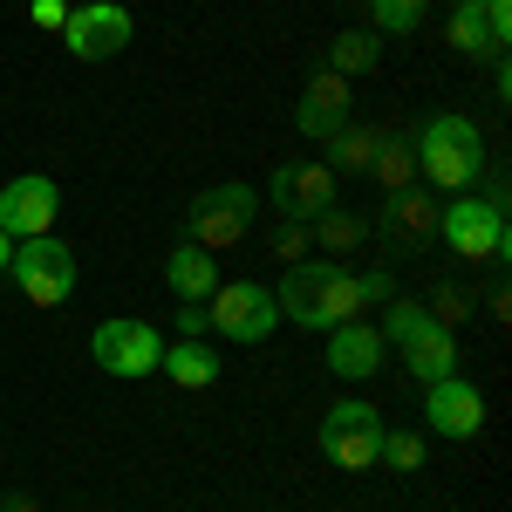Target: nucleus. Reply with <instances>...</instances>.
<instances>
[{
	"instance_id": "obj_1",
	"label": "nucleus",
	"mask_w": 512,
	"mask_h": 512,
	"mask_svg": "<svg viewBox=\"0 0 512 512\" xmlns=\"http://www.w3.org/2000/svg\"><path fill=\"white\" fill-rule=\"evenodd\" d=\"M417 171L431 178L437 192H472L478 185V171H485V137H478V123L472 117H458V110H437L417 137Z\"/></svg>"
},
{
	"instance_id": "obj_2",
	"label": "nucleus",
	"mask_w": 512,
	"mask_h": 512,
	"mask_svg": "<svg viewBox=\"0 0 512 512\" xmlns=\"http://www.w3.org/2000/svg\"><path fill=\"white\" fill-rule=\"evenodd\" d=\"M376 335L396 342L403 369H410L417 383H437V376L458 369V342H451V328H444L437 315H424V301H390V315H383Z\"/></svg>"
},
{
	"instance_id": "obj_3",
	"label": "nucleus",
	"mask_w": 512,
	"mask_h": 512,
	"mask_svg": "<svg viewBox=\"0 0 512 512\" xmlns=\"http://www.w3.org/2000/svg\"><path fill=\"white\" fill-rule=\"evenodd\" d=\"M437 239L451 246V260H485V267H506L512 233H506V205L478 192H458L444 212H437Z\"/></svg>"
},
{
	"instance_id": "obj_4",
	"label": "nucleus",
	"mask_w": 512,
	"mask_h": 512,
	"mask_svg": "<svg viewBox=\"0 0 512 512\" xmlns=\"http://www.w3.org/2000/svg\"><path fill=\"white\" fill-rule=\"evenodd\" d=\"M253 219H260L253 185H212L185 205V239L205 246V253H233V246L253 239Z\"/></svg>"
},
{
	"instance_id": "obj_5",
	"label": "nucleus",
	"mask_w": 512,
	"mask_h": 512,
	"mask_svg": "<svg viewBox=\"0 0 512 512\" xmlns=\"http://www.w3.org/2000/svg\"><path fill=\"white\" fill-rule=\"evenodd\" d=\"M7 280L35 301V308H62L76 294V253L55 233L41 239H14V260H7Z\"/></svg>"
},
{
	"instance_id": "obj_6",
	"label": "nucleus",
	"mask_w": 512,
	"mask_h": 512,
	"mask_svg": "<svg viewBox=\"0 0 512 512\" xmlns=\"http://www.w3.org/2000/svg\"><path fill=\"white\" fill-rule=\"evenodd\" d=\"M205 321H212V335H226L239 349H260L280 328L274 287H260V280H219V294L205 301Z\"/></svg>"
},
{
	"instance_id": "obj_7",
	"label": "nucleus",
	"mask_w": 512,
	"mask_h": 512,
	"mask_svg": "<svg viewBox=\"0 0 512 512\" xmlns=\"http://www.w3.org/2000/svg\"><path fill=\"white\" fill-rule=\"evenodd\" d=\"M89 355H96V369H103V376H123V383H137V376H158L164 335L151 328V321H137V315H110V321H96V335H89Z\"/></svg>"
},
{
	"instance_id": "obj_8",
	"label": "nucleus",
	"mask_w": 512,
	"mask_h": 512,
	"mask_svg": "<svg viewBox=\"0 0 512 512\" xmlns=\"http://www.w3.org/2000/svg\"><path fill=\"white\" fill-rule=\"evenodd\" d=\"M315 444H321L328 465H342V472H369L376 451H383V410H376V403H328V410H321Z\"/></svg>"
},
{
	"instance_id": "obj_9",
	"label": "nucleus",
	"mask_w": 512,
	"mask_h": 512,
	"mask_svg": "<svg viewBox=\"0 0 512 512\" xmlns=\"http://www.w3.org/2000/svg\"><path fill=\"white\" fill-rule=\"evenodd\" d=\"M130 35H137V21H130V7H117V0H82V7H69V21H62V48L76 62H110V55L130 48Z\"/></svg>"
},
{
	"instance_id": "obj_10",
	"label": "nucleus",
	"mask_w": 512,
	"mask_h": 512,
	"mask_svg": "<svg viewBox=\"0 0 512 512\" xmlns=\"http://www.w3.org/2000/svg\"><path fill=\"white\" fill-rule=\"evenodd\" d=\"M437 212H444V205H437L424 185L383 192V205H376V239L390 246L396 260H403V253H424V246L437 239Z\"/></svg>"
},
{
	"instance_id": "obj_11",
	"label": "nucleus",
	"mask_w": 512,
	"mask_h": 512,
	"mask_svg": "<svg viewBox=\"0 0 512 512\" xmlns=\"http://www.w3.org/2000/svg\"><path fill=\"white\" fill-rule=\"evenodd\" d=\"M55 219H62V192H55V178L21 171V178L0 185V233H7V239H41V233H55Z\"/></svg>"
},
{
	"instance_id": "obj_12",
	"label": "nucleus",
	"mask_w": 512,
	"mask_h": 512,
	"mask_svg": "<svg viewBox=\"0 0 512 512\" xmlns=\"http://www.w3.org/2000/svg\"><path fill=\"white\" fill-rule=\"evenodd\" d=\"M267 205H274V219H315L328 205H342L335 198V171L328 164H280L274 178H267Z\"/></svg>"
},
{
	"instance_id": "obj_13",
	"label": "nucleus",
	"mask_w": 512,
	"mask_h": 512,
	"mask_svg": "<svg viewBox=\"0 0 512 512\" xmlns=\"http://www.w3.org/2000/svg\"><path fill=\"white\" fill-rule=\"evenodd\" d=\"M424 424L437 437H478L485 431V396L465 376H437V383H424Z\"/></svg>"
},
{
	"instance_id": "obj_14",
	"label": "nucleus",
	"mask_w": 512,
	"mask_h": 512,
	"mask_svg": "<svg viewBox=\"0 0 512 512\" xmlns=\"http://www.w3.org/2000/svg\"><path fill=\"white\" fill-rule=\"evenodd\" d=\"M342 123H349V76L321 69V76L301 89V103H294V130H301V137H315V144H328Z\"/></svg>"
},
{
	"instance_id": "obj_15",
	"label": "nucleus",
	"mask_w": 512,
	"mask_h": 512,
	"mask_svg": "<svg viewBox=\"0 0 512 512\" xmlns=\"http://www.w3.org/2000/svg\"><path fill=\"white\" fill-rule=\"evenodd\" d=\"M383 335L369 328V321H342V328H328V369L342 376V383H369L376 369H383Z\"/></svg>"
},
{
	"instance_id": "obj_16",
	"label": "nucleus",
	"mask_w": 512,
	"mask_h": 512,
	"mask_svg": "<svg viewBox=\"0 0 512 512\" xmlns=\"http://www.w3.org/2000/svg\"><path fill=\"white\" fill-rule=\"evenodd\" d=\"M164 280H171V294L178 301H192V308H205L212 294H219V253H205V246H192V239H178L171 246V260H164Z\"/></svg>"
},
{
	"instance_id": "obj_17",
	"label": "nucleus",
	"mask_w": 512,
	"mask_h": 512,
	"mask_svg": "<svg viewBox=\"0 0 512 512\" xmlns=\"http://www.w3.org/2000/svg\"><path fill=\"white\" fill-rule=\"evenodd\" d=\"M342 321H362V280H355L342 260H321V280H315V335L342 328Z\"/></svg>"
},
{
	"instance_id": "obj_18",
	"label": "nucleus",
	"mask_w": 512,
	"mask_h": 512,
	"mask_svg": "<svg viewBox=\"0 0 512 512\" xmlns=\"http://www.w3.org/2000/svg\"><path fill=\"white\" fill-rule=\"evenodd\" d=\"M158 369L171 376V383H178V390H212L226 362L205 349V342H164V362H158Z\"/></svg>"
},
{
	"instance_id": "obj_19",
	"label": "nucleus",
	"mask_w": 512,
	"mask_h": 512,
	"mask_svg": "<svg viewBox=\"0 0 512 512\" xmlns=\"http://www.w3.org/2000/svg\"><path fill=\"white\" fill-rule=\"evenodd\" d=\"M369 178H376L383 192L417 185V144H410V137H396V130H383V137H376V158H369Z\"/></svg>"
},
{
	"instance_id": "obj_20",
	"label": "nucleus",
	"mask_w": 512,
	"mask_h": 512,
	"mask_svg": "<svg viewBox=\"0 0 512 512\" xmlns=\"http://www.w3.org/2000/svg\"><path fill=\"white\" fill-rule=\"evenodd\" d=\"M308 239H315L328 260H342V253H355V246H362V219H355L349 205H328V212H315V219H308Z\"/></svg>"
},
{
	"instance_id": "obj_21",
	"label": "nucleus",
	"mask_w": 512,
	"mask_h": 512,
	"mask_svg": "<svg viewBox=\"0 0 512 512\" xmlns=\"http://www.w3.org/2000/svg\"><path fill=\"white\" fill-rule=\"evenodd\" d=\"M376 137H383V130H369V123H362V130H355V123H342V130L328 137V171H335V178H342V171H355V178H362V171H369V158H376Z\"/></svg>"
},
{
	"instance_id": "obj_22",
	"label": "nucleus",
	"mask_w": 512,
	"mask_h": 512,
	"mask_svg": "<svg viewBox=\"0 0 512 512\" xmlns=\"http://www.w3.org/2000/svg\"><path fill=\"white\" fill-rule=\"evenodd\" d=\"M376 55H383V41L362 35V28H349V35L328 41V69H335V76H369V69H376Z\"/></svg>"
},
{
	"instance_id": "obj_23",
	"label": "nucleus",
	"mask_w": 512,
	"mask_h": 512,
	"mask_svg": "<svg viewBox=\"0 0 512 512\" xmlns=\"http://www.w3.org/2000/svg\"><path fill=\"white\" fill-rule=\"evenodd\" d=\"M424 14H431V0H369L376 35H417V28H424Z\"/></svg>"
},
{
	"instance_id": "obj_24",
	"label": "nucleus",
	"mask_w": 512,
	"mask_h": 512,
	"mask_svg": "<svg viewBox=\"0 0 512 512\" xmlns=\"http://www.w3.org/2000/svg\"><path fill=\"white\" fill-rule=\"evenodd\" d=\"M424 458H431V444L417 431H390L383 424V451H376V465H390V472H424Z\"/></svg>"
},
{
	"instance_id": "obj_25",
	"label": "nucleus",
	"mask_w": 512,
	"mask_h": 512,
	"mask_svg": "<svg viewBox=\"0 0 512 512\" xmlns=\"http://www.w3.org/2000/svg\"><path fill=\"white\" fill-rule=\"evenodd\" d=\"M451 48H458V55H492V62H499V48H492V35H485L478 7H451Z\"/></svg>"
},
{
	"instance_id": "obj_26",
	"label": "nucleus",
	"mask_w": 512,
	"mask_h": 512,
	"mask_svg": "<svg viewBox=\"0 0 512 512\" xmlns=\"http://www.w3.org/2000/svg\"><path fill=\"white\" fill-rule=\"evenodd\" d=\"M267 246H274V253L287 260V267H301L315 239H308V226H301V219H274V226H267Z\"/></svg>"
},
{
	"instance_id": "obj_27",
	"label": "nucleus",
	"mask_w": 512,
	"mask_h": 512,
	"mask_svg": "<svg viewBox=\"0 0 512 512\" xmlns=\"http://www.w3.org/2000/svg\"><path fill=\"white\" fill-rule=\"evenodd\" d=\"M424 315H437L444 328H451V321H465V315H472V294H465L458 280H437V287H431V301H424Z\"/></svg>"
},
{
	"instance_id": "obj_28",
	"label": "nucleus",
	"mask_w": 512,
	"mask_h": 512,
	"mask_svg": "<svg viewBox=\"0 0 512 512\" xmlns=\"http://www.w3.org/2000/svg\"><path fill=\"white\" fill-rule=\"evenodd\" d=\"M478 21H485L492 48L506 55V41H512V0H478Z\"/></svg>"
},
{
	"instance_id": "obj_29",
	"label": "nucleus",
	"mask_w": 512,
	"mask_h": 512,
	"mask_svg": "<svg viewBox=\"0 0 512 512\" xmlns=\"http://www.w3.org/2000/svg\"><path fill=\"white\" fill-rule=\"evenodd\" d=\"M362 280V308H369V301H396V280L383 274V267H376V274H355Z\"/></svg>"
},
{
	"instance_id": "obj_30",
	"label": "nucleus",
	"mask_w": 512,
	"mask_h": 512,
	"mask_svg": "<svg viewBox=\"0 0 512 512\" xmlns=\"http://www.w3.org/2000/svg\"><path fill=\"white\" fill-rule=\"evenodd\" d=\"M62 21H69V0H35V28L62 35Z\"/></svg>"
},
{
	"instance_id": "obj_31",
	"label": "nucleus",
	"mask_w": 512,
	"mask_h": 512,
	"mask_svg": "<svg viewBox=\"0 0 512 512\" xmlns=\"http://www.w3.org/2000/svg\"><path fill=\"white\" fill-rule=\"evenodd\" d=\"M205 328H212V321H205V308H192V301H185V315H178V335H185V342H198Z\"/></svg>"
},
{
	"instance_id": "obj_32",
	"label": "nucleus",
	"mask_w": 512,
	"mask_h": 512,
	"mask_svg": "<svg viewBox=\"0 0 512 512\" xmlns=\"http://www.w3.org/2000/svg\"><path fill=\"white\" fill-rule=\"evenodd\" d=\"M0 512H41V506L28 499V492H7V499H0Z\"/></svg>"
},
{
	"instance_id": "obj_33",
	"label": "nucleus",
	"mask_w": 512,
	"mask_h": 512,
	"mask_svg": "<svg viewBox=\"0 0 512 512\" xmlns=\"http://www.w3.org/2000/svg\"><path fill=\"white\" fill-rule=\"evenodd\" d=\"M7 260H14V239L0 233V274H7Z\"/></svg>"
},
{
	"instance_id": "obj_34",
	"label": "nucleus",
	"mask_w": 512,
	"mask_h": 512,
	"mask_svg": "<svg viewBox=\"0 0 512 512\" xmlns=\"http://www.w3.org/2000/svg\"><path fill=\"white\" fill-rule=\"evenodd\" d=\"M451 7H478V0H451Z\"/></svg>"
}]
</instances>
